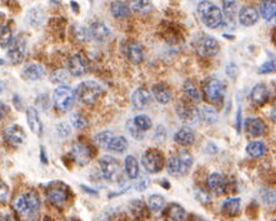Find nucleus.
<instances>
[{"instance_id":"nucleus-1","label":"nucleus","mask_w":276,"mask_h":221,"mask_svg":"<svg viewBox=\"0 0 276 221\" xmlns=\"http://www.w3.org/2000/svg\"><path fill=\"white\" fill-rule=\"evenodd\" d=\"M197 14L200 19L210 29H216L223 24V11L209 0H203L197 5Z\"/></svg>"},{"instance_id":"nucleus-2","label":"nucleus","mask_w":276,"mask_h":221,"mask_svg":"<svg viewBox=\"0 0 276 221\" xmlns=\"http://www.w3.org/2000/svg\"><path fill=\"white\" fill-rule=\"evenodd\" d=\"M14 210L21 216H30L37 214L40 209V199L37 192L29 191L18 195L13 203Z\"/></svg>"},{"instance_id":"nucleus-3","label":"nucleus","mask_w":276,"mask_h":221,"mask_svg":"<svg viewBox=\"0 0 276 221\" xmlns=\"http://www.w3.org/2000/svg\"><path fill=\"white\" fill-rule=\"evenodd\" d=\"M192 164H194V158L191 154L187 150H182L169 159L166 169L170 175L180 177V175H185L189 173Z\"/></svg>"},{"instance_id":"nucleus-4","label":"nucleus","mask_w":276,"mask_h":221,"mask_svg":"<svg viewBox=\"0 0 276 221\" xmlns=\"http://www.w3.org/2000/svg\"><path fill=\"white\" fill-rule=\"evenodd\" d=\"M103 87L96 82L87 80V82L80 83L75 89V95L82 103L92 104L103 95Z\"/></svg>"},{"instance_id":"nucleus-5","label":"nucleus","mask_w":276,"mask_h":221,"mask_svg":"<svg viewBox=\"0 0 276 221\" xmlns=\"http://www.w3.org/2000/svg\"><path fill=\"white\" fill-rule=\"evenodd\" d=\"M204 96L211 104H220L225 97L227 84L219 79H209L203 88Z\"/></svg>"},{"instance_id":"nucleus-6","label":"nucleus","mask_w":276,"mask_h":221,"mask_svg":"<svg viewBox=\"0 0 276 221\" xmlns=\"http://www.w3.org/2000/svg\"><path fill=\"white\" fill-rule=\"evenodd\" d=\"M54 106L59 111H68L73 106L74 91L66 85H60L53 92Z\"/></svg>"},{"instance_id":"nucleus-7","label":"nucleus","mask_w":276,"mask_h":221,"mask_svg":"<svg viewBox=\"0 0 276 221\" xmlns=\"http://www.w3.org/2000/svg\"><path fill=\"white\" fill-rule=\"evenodd\" d=\"M46 198L54 205H63L69 198V187L61 181H54L46 187Z\"/></svg>"},{"instance_id":"nucleus-8","label":"nucleus","mask_w":276,"mask_h":221,"mask_svg":"<svg viewBox=\"0 0 276 221\" xmlns=\"http://www.w3.org/2000/svg\"><path fill=\"white\" fill-rule=\"evenodd\" d=\"M99 168L101 171V175L106 180L116 181L120 177V164L113 156H103L99 160Z\"/></svg>"},{"instance_id":"nucleus-9","label":"nucleus","mask_w":276,"mask_h":221,"mask_svg":"<svg viewBox=\"0 0 276 221\" xmlns=\"http://www.w3.org/2000/svg\"><path fill=\"white\" fill-rule=\"evenodd\" d=\"M141 161L145 170L151 174H156L164 166V155L156 149H149L144 153Z\"/></svg>"},{"instance_id":"nucleus-10","label":"nucleus","mask_w":276,"mask_h":221,"mask_svg":"<svg viewBox=\"0 0 276 221\" xmlns=\"http://www.w3.org/2000/svg\"><path fill=\"white\" fill-rule=\"evenodd\" d=\"M219 49H220V45L218 40L210 35H203L196 42V51L203 58H210V56L216 55Z\"/></svg>"},{"instance_id":"nucleus-11","label":"nucleus","mask_w":276,"mask_h":221,"mask_svg":"<svg viewBox=\"0 0 276 221\" xmlns=\"http://www.w3.org/2000/svg\"><path fill=\"white\" fill-rule=\"evenodd\" d=\"M121 53L125 55V58L133 64H140L144 60V47L141 44L137 42H127L124 43L121 47Z\"/></svg>"},{"instance_id":"nucleus-12","label":"nucleus","mask_w":276,"mask_h":221,"mask_svg":"<svg viewBox=\"0 0 276 221\" xmlns=\"http://www.w3.org/2000/svg\"><path fill=\"white\" fill-rule=\"evenodd\" d=\"M27 55V43L21 37L14 38L13 42L10 43L8 51L9 60L13 64H19L24 60Z\"/></svg>"},{"instance_id":"nucleus-13","label":"nucleus","mask_w":276,"mask_h":221,"mask_svg":"<svg viewBox=\"0 0 276 221\" xmlns=\"http://www.w3.org/2000/svg\"><path fill=\"white\" fill-rule=\"evenodd\" d=\"M68 69L73 77H83L89 69V61L84 55L75 54L69 59Z\"/></svg>"},{"instance_id":"nucleus-14","label":"nucleus","mask_w":276,"mask_h":221,"mask_svg":"<svg viewBox=\"0 0 276 221\" xmlns=\"http://www.w3.org/2000/svg\"><path fill=\"white\" fill-rule=\"evenodd\" d=\"M71 158L74 159V161L79 165H87L90 160H92V153L90 150V147L88 145L82 144V142H77L74 144L71 147Z\"/></svg>"},{"instance_id":"nucleus-15","label":"nucleus","mask_w":276,"mask_h":221,"mask_svg":"<svg viewBox=\"0 0 276 221\" xmlns=\"http://www.w3.org/2000/svg\"><path fill=\"white\" fill-rule=\"evenodd\" d=\"M88 32H89L90 39H94L95 42L99 43L105 42L110 35V29L103 21H94V23L90 24Z\"/></svg>"},{"instance_id":"nucleus-16","label":"nucleus","mask_w":276,"mask_h":221,"mask_svg":"<svg viewBox=\"0 0 276 221\" xmlns=\"http://www.w3.org/2000/svg\"><path fill=\"white\" fill-rule=\"evenodd\" d=\"M4 137L8 144L13 145V146H19L25 140V133H24L23 128H20L19 125H9L4 130Z\"/></svg>"},{"instance_id":"nucleus-17","label":"nucleus","mask_w":276,"mask_h":221,"mask_svg":"<svg viewBox=\"0 0 276 221\" xmlns=\"http://www.w3.org/2000/svg\"><path fill=\"white\" fill-rule=\"evenodd\" d=\"M151 101V94L146 88H138L132 95V104L138 110L146 108Z\"/></svg>"},{"instance_id":"nucleus-18","label":"nucleus","mask_w":276,"mask_h":221,"mask_svg":"<svg viewBox=\"0 0 276 221\" xmlns=\"http://www.w3.org/2000/svg\"><path fill=\"white\" fill-rule=\"evenodd\" d=\"M178 116L185 123H195L199 119V109L195 108L192 104L182 103L177 108Z\"/></svg>"},{"instance_id":"nucleus-19","label":"nucleus","mask_w":276,"mask_h":221,"mask_svg":"<svg viewBox=\"0 0 276 221\" xmlns=\"http://www.w3.org/2000/svg\"><path fill=\"white\" fill-rule=\"evenodd\" d=\"M208 187L210 191L215 192V194L221 195L224 192L227 191V187H228V181H227V177H224V175L219 174V173H213L208 177Z\"/></svg>"},{"instance_id":"nucleus-20","label":"nucleus","mask_w":276,"mask_h":221,"mask_svg":"<svg viewBox=\"0 0 276 221\" xmlns=\"http://www.w3.org/2000/svg\"><path fill=\"white\" fill-rule=\"evenodd\" d=\"M44 68H43L40 64L38 63H30L23 68L21 71V77L23 79L28 80V82H35V80H39L44 77Z\"/></svg>"},{"instance_id":"nucleus-21","label":"nucleus","mask_w":276,"mask_h":221,"mask_svg":"<svg viewBox=\"0 0 276 221\" xmlns=\"http://www.w3.org/2000/svg\"><path fill=\"white\" fill-rule=\"evenodd\" d=\"M258 20L259 13L254 6L246 5L239 11V21L244 27H253L254 24L258 23Z\"/></svg>"},{"instance_id":"nucleus-22","label":"nucleus","mask_w":276,"mask_h":221,"mask_svg":"<svg viewBox=\"0 0 276 221\" xmlns=\"http://www.w3.org/2000/svg\"><path fill=\"white\" fill-rule=\"evenodd\" d=\"M245 129L251 136H261L265 134L266 125L258 118H249L245 121Z\"/></svg>"},{"instance_id":"nucleus-23","label":"nucleus","mask_w":276,"mask_h":221,"mask_svg":"<svg viewBox=\"0 0 276 221\" xmlns=\"http://www.w3.org/2000/svg\"><path fill=\"white\" fill-rule=\"evenodd\" d=\"M174 139L178 144L183 145V146H189V145L194 144L195 141V133L192 132L191 128L189 127H183L175 133Z\"/></svg>"},{"instance_id":"nucleus-24","label":"nucleus","mask_w":276,"mask_h":221,"mask_svg":"<svg viewBox=\"0 0 276 221\" xmlns=\"http://www.w3.org/2000/svg\"><path fill=\"white\" fill-rule=\"evenodd\" d=\"M153 91V96L155 97V100L159 104H169L173 99V94H171V90L169 89L166 85L164 84H155L151 89Z\"/></svg>"},{"instance_id":"nucleus-25","label":"nucleus","mask_w":276,"mask_h":221,"mask_svg":"<svg viewBox=\"0 0 276 221\" xmlns=\"http://www.w3.org/2000/svg\"><path fill=\"white\" fill-rule=\"evenodd\" d=\"M27 121H28V125H29L30 130H32L34 134H37V135L43 134L42 121H40L39 115H38L37 109L33 108V106H29V108L27 109Z\"/></svg>"},{"instance_id":"nucleus-26","label":"nucleus","mask_w":276,"mask_h":221,"mask_svg":"<svg viewBox=\"0 0 276 221\" xmlns=\"http://www.w3.org/2000/svg\"><path fill=\"white\" fill-rule=\"evenodd\" d=\"M165 216L169 221H185L186 211L179 204H170L165 210Z\"/></svg>"},{"instance_id":"nucleus-27","label":"nucleus","mask_w":276,"mask_h":221,"mask_svg":"<svg viewBox=\"0 0 276 221\" xmlns=\"http://www.w3.org/2000/svg\"><path fill=\"white\" fill-rule=\"evenodd\" d=\"M251 100L256 105H263L268 101L269 99V90L266 85L264 84H256L251 90Z\"/></svg>"},{"instance_id":"nucleus-28","label":"nucleus","mask_w":276,"mask_h":221,"mask_svg":"<svg viewBox=\"0 0 276 221\" xmlns=\"http://www.w3.org/2000/svg\"><path fill=\"white\" fill-rule=\"evenodd\" d=\"M199 119L206 124H214L218 121L219 115L214 108L209 105H203L199 108Z\"/></svg>"},{"instance_id":"nucleus-29","label":"nucleus","mask_w":276,"mask_h":221,"mask_svg":"<svg viewBox=\"0 0 276 221\" xmlns=\"http://www.w3.org/2000/svg\"><path fill=\"white\" fill-rule=\"evenodd\" d=\"M224 15L229 23H234L237 15V0H223Z\"/></svg>"},{"instance_id":"nucleus-30","label":"nucleus","mask_w":276,"mask_h":221,"mask_svg":"<svg viewBox=\"0 0 276 221\" xmlns=\"http://www.w3.org/2000/svg\"><path fill=\"white\" fill-rule=\"evenodd\" d=\"M260 14L265 20L270 21L276 16V1L275 0H265L260 5Z\"/></svg>"},{"instance_id":"nucleus-31","label":"nucleus","mask_w":276,"mask_h":221,"mask_svg":"<svg viewBox=\"0 0 276 221\" xmlns=\"http://www.w3.org/2000/svg\"><path fill=\"white\" fill-rule=\"evenodd\" d=\"M130 10L137 13H149L153 10V4L150 0H128Z\"/></svg>"},{"instance_id":"nucleus-32","label":"nucleus","mask_w":276,"mask_h":221,"mask_svg":"<svg viewBox=\"0 0 276 221\" xmlns=\"http://www.w3.org/2000/svg\"><path fill=\"white\" fill-rule=\"evenodd\" d=\"M124 168H125V173H127L129 179L133 180L139 177V164H138L137 159H135L134 156L129 155L125 158Z\"/></svg>"},{"instance_id":"nucleus-33","label":"nucleus","mask_w":276,"mask_h":221,"mask_svg":"<svg viewBox=\"0 0 276 221\" xmlns=\"http://www.w3.org/2000/svg\"><path fill=\"white\" fill-rule=\"evenodd\" d=\"M221 210L225 215L228 216H235L239 214L240 210V199L239 198H230L228 200L224 201Z\"/></svg>"},{"instance_id":"nucleus-34","label":"nucleus","mask_w":276,"mask_h":221,"mask_svg":"<svg viewBox=\"0 0 276 221\" xmlns=\"http://www.w3.org/2000/svg\"><path fill=\"white\" fill-rule=\"evenodd\" d=\"M45 19L44 11L40 8H33L28 11L27 21L32 27H40Z\"/></svg>"},{"instance_id":"nucleus-35","label":"nucleus","mask_w":276,"mask_h":221,"mask_svg":"<svg viewBox=\"0 0 276 221\" xmlns=\"http://www.w3.org/2000/svg\"><path fill=\"white\" fill-rule=\"evenodd\" d=\"M110 10H111V14H113V16H115V18L118 19L127 18V16L130 15V11H132L128 4L123 3V1H118V0L111 4Z\"/></svg>"},{"instance_id":"nucleus-36","label":"nucleus","mask_w":276,"mask_h":221,"mask_svg":"<svg viewBox=\"0 0 276 221\" xmlns=\"http://www.w3.org/2000/svg\"><path fill=\"white\" fill-rule=\"evenodd\" d=\"M246 153L249 154L251 158H261L263 155H265L266 146L265 144L261 141H251L247 144Z\"/></svg>"},{"instance_id":"nucleus-37","label":"nucleus","mask_w":276,"mask_h":221,"mask_svg":"<svg viewBox=\"0 0 276 221\" xmlns=\"http://www.w3.org/2000/svg\"><path fill=\"white\" fill-rule=\"evenodd\" d=\"M128 140L124 136H114L108 146V150L114 153H124L128 149Z\"/></svg>"},{"instance_id":"nucleus-38","label":"nucleus","mask_w":276,"mask_h":221,"mask_svg":"<svg viewBox=\"0 0 276 221\" xmlns=\"http://www.w3.org/2000/svg\"><path fill=\"white\" fill-rule=\"evenodd\" d=\"M184 91H185V95H186L191 101L199 103V101L201 100V94H200L199 89H197V87L195 85V83L191 82V80L185 82Z\"/></svg>"},{"instance_id":"nucleus-39","label":"nucleus","mask_w":276,"mask_h":221,"mask_svg":"<svg viewBox=\"0 0 276 221\" xmlns=\"http://www.w3.org/2000/svg\"><path fill=\"white\" fill-rule=\"evenodd\" d=\"M165 205V199L160 195H151L147 200V206H149V210L153 211V213H158Z\"/></svg>"},{"instance_id":"nucleus-40","label":"nucleus","mask_w":276,"mask_h":221,"mask_svg":"<svg viewBox=\"0 0 276 221\" xmlns=\"http://www.w3.org/2000/svg\"><path fill=\"white\" fill-rule=\"evenodd\" d=\"M13 42V32L9 25H3L0 30V46L6 47Z\"/></svg>"},{"instance_id":"nucleus-41","label":"nucleus","mask_w":276,"mask_h":221,"mask_svg":"<svg viewBox=\"0 0 276 221\" xmlns=\"http://www.w3.org/2000/svg\"><path fill=\"white\" fill-rule=\"evenodd\" d=\"M73 37L75 38L77 42L84 43L89 39V32H88V29L85 27L77 24V25H74L73 27Z\"/></svg>"},{"instance_id":"nucleus-42","label":"nucleus","mask_w":276,"mask_h":221,"mask_svg":"<svg viewBox=\"0 0 276 221\" xmlns=\"http://www.w3.org/2000/svg\"><path fill=\"white\" fill-rule=\"evenodd\" d=\"M134 123L140 130H142V132H146V130L151 129V125H153L151 124V119L147 115H144V114L135 116Z\"/></svg>"},{"instance_id":"nucleus-43","label":"nucleus","mask_w":276,"mask_h":221,"mask_svg":"<svg viewBox=\"0 0 276 221\" xmlns=\"http://www.w3.org/2000/svg\"><path fill=\"white\" fill-rule=\"evenodd\" d=\"M70 120H71V125H73V127L78 130L85 129V128L88 127L87 118L83 116L82 114H79V113H74L73 115H71Z\"/></svg>"},{"instance_id":"nucleus-44","label":"nucleus","mask_w":276,"mask_h":221,"mask_svg":"<svg viewBox=\"0 0 276 221\" xmlns=\"http://www.w3.org/2000/svg\"><path fill=\"white\" fill-rule=\"evenodd\" d=\"M113 137H114L113 134H111L110 132H101L95 136V141H96V144L100 145V146L106 147V149H108L109 144H110Z\"/></svg>"},{"instance_id":"nucleus-45","label":"nucleus","mask_w":276,"mask_h":221,"mask_svg":"<svg viewBox=\"0 0 276 221\" xmlns=\"http://www.w3.org/2000/svg\"><path fill=\"white\" fill-rule=\"evenodd\" d=\"M127 128H128V130H129L130 135H132V136L134 137V139H137V140H142V139H144L145 132L140 130L139 128H138L137 125H135L134 120H129V121H128Z\"/></svg>"},{"instance_id":"nucleus-46","label":"nucleus","mask_w":276,"mask_h":221,"mask_svg":"<svg viewBox=\"0 0 276 221\" xmlns=\"http://www.w3.org/2000/svg\"><path fill=\"white\" fill-rule=\"evenodd\" d=\"M68 79L69 77L65 70H56L51 75V83L54 84H63V83L68 82Z\"/></svg>"},{"instance_id":"nucleus-47","label":"nucleus","mask_w":276,"mask_h":221,"mask_svg":"<svg viewBox=\"0 0 276 221\" xmlns=\"http://www.w3.org/2000/svg\"><path fill=\"white\" fill-rule=\"evenodd\" d=\"M154 140H155L156 142H164L166 140V130L165 128L163 127V125H159V127H156L155 132H154V135H153Z\"/></svg>"},{"instance_id":"nucleus-48","label":"nucleus","mask_w":276,"mask_h":221,"mask_svg":"<svg viewBox=\"0 0 276 221\" xmlns=\"http://www.w3.org/2000/svg\"><path fill=\"white\" fill-rule=\"evenodd\" d=\"M275 71H276V64L271 60L265 61V63L259 68V73L260 74H271V73H275Z\"/></svg>"},{"instance_id":"nucleus-49","label":"nucleus","mask_w":276,"mask_h":221,"mask_svg":"<svg viewBox=\"0 0 276 221\" xmlns=\"http://www.w3.org/2000/svg\"><path fill=\"white\" fill-rule=\"evenodd\" d=\"M56 132H58L59 136L60 137H66L70 135L71 129H70V127L66 124V123H61V124L58 125V129H56Z\"/></svg>"},{"instance_id":"nucleus-50","label":"nucleus","mask_w":276,"mask_h":221,"mask_svg":"<svg viewBox=\"0 0 276 221\" xmlns=\"http://www.w3.org/2000/svg\"><path fill=\"white\" fill-rule=\"evenodd\" d=\"M149 184H150V180H149V177H141L139 179V181L137 182V189L138 190H145L146 189L147 186H149Z\"/></svg>"},{"instance_id":"nucleus-51","label":"nucleus","mask_w":276,"mask_h":221,"mask_svg":"<svg viewBox=\"0 0 276 221\" xmlns=\"http://www.w3.org/2000/svg\"><path fill=\"white\" fill-rule=\"evenodd\" d=\"M0 189H1V196H0V201L1 204H4L6 201V198H8V186H6L5 182H0Z\"/></svg>"},{"instance_id":"nucleus-52","label":"nucleus","mask_w":276,"mask_h":221,"mask_svg":"<svg viewBox=\"0 0 276 221\" xmlns=\"http://www.w3.org/2000/svg\"><path fill=\"white\" fill-rule=\"evenodd\" d=\"M241 109L239 108V110H237V114H236V129L237 132L240 133V130H241Z\"/></svg>"},{"instance_id":"nucleus-53","label":"nucleus","mask_w":276,"mask_h":221,"mask_svg":"<svg viewBox=\"0 0 276 221\" xmlns=\"http://www.w3.org/2000/svg\"><path fill=\"white\" fill-rule=\"evenodd\" d=\"M70 5H71V8L74 9V11H75V13H79V5H78L77 4V1H71L70 3Z\"/></svg>"},{"instance_id":"nucleus-54","label":"nucleus","mask_w":276,"mask_h":221,"mask_svg":"<svg viewBox=\"0 0 276 221\" xmlns=\"http://www.w3.org/2000/svg\"><path fill=\"white\" fill-rule=\"evenodd\" d=\"M271 120H273L274 123H276V104L274 105L273 110H271Z\"/></svg>"},{"instance_id":"nucleus-55","label":"nucleus","mask_w":276,"mask_h":221,"mask_svg":"<svg viewBox=\"0 0 276 221\" xmlns=\"http://www.w3.org/2000/svg\"><path fill=\"white\" fill-rule=\"evenodd\" d=\"M40 158H42V161H44V164H47V158L46 154H45V150L42 147V154H40Z\"/></svg>"},{"instance_id":"nucleus-56","label":"nucleus","mask_w":276,"mask_h":221,"mask_svg":"<svg viewBox=\"0 0 276 221\" xmlns=\"http://www.w3.org/2000/svg\"><path fill=\"white\" fill-rule=\"evenodd\" d=\"M5 104H1V119H3V116L5 115Z\"/></svg>"},{"instance_id":"nucleus-57","label":"nucleus","mask_w":276,"mask_h":221,"mask_svg":"<svg viewBox=\"0 0 276 221\" xmlns=\"http://www.w3.org/2000/svg\"><path fill=\"white\" fill-rule=\"evenodd\" d=\"M1 221H14V219L11 216H6V218L1 219Z\"/></svg>"}]
</instances>
